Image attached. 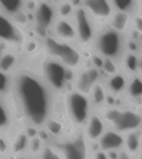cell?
<instances>
[{
	"mask_svg": "<svg viewBox=\"0 0 142 159\" xmlns=\"http://www.w3.org/2000/svg\"><path fill=\"white\" fill-rule=\"evenodd\" d=\"M140 154L142 155V142H141V144H140Z\"/></svg>",
	"mask_w": 142,
	"mask_h": 159,
	"instance_id": "obj_38",
	"label": "cell"
},
{
	"mask_svg": "<svg viewBox=\"0 0 142 159\" xmlns=\"http://www.w3.org/2000/svg\"><path fill=\"white\" fill-rule=\"evenodd\" d=\"M55 37L58 40L70 43L77 42V34L73 22L69 19L58 18L56 20L53 27Z\"/></svg>",
	"mask_w": 142,
	"mask_h": 159,
	"instance_id": "obj_17",
	"label": "cell"
},
{
	"mask_svg": "<svg viewBox=\"0 0 142 159\" xmlns=\"http://www.w3.org/2000/svg\"><path fill=\"white\" fill-rule=\"evenodd\" d=\"M135 13L142 16V0H137V7Z\"/></svg>",
	"mask_w": 142,
	"mask_h": 159,
	"instance_id": "obj_36",
	"label": "cell"
},
{
	"mask_svg": "<svg viewBox=\"0 0 142 159\" xmlns=\"http://www.w3.org/2000/svg\"><path fill=\"white\" fill-rule=\"evenodd\" d=\"M132 30L142 36V16L134 13L132 17Z\"/></svg>",
	"mask_w": 142,
	"mask_h": 159,
	"instance_id": "obj_31",
	"label": "cell"
},
{
	"mask_svg": "<svg viewBox=\"0 0 142 159\" xmlns=\"http://www.w3.org/2000/svg\"><path fill=\"white\" fill-rule=\"evenodd\" d=\"M101 70L103 74L107 75V77H109L119 73L121 71L122 69L121 63L116 61L109 58H103Z\"/></svg>",
	"mask_w": 142,
	"mask_h": 159,
	"instance_id": "obj_22",
	"label": "cell"
},
{
	"mask_svg": "<svg viewBox=\"0 0 142 159\" xmlns=\"http://www.w3.org/2000/svg\"><path fill=\"white\" fill-rule=\"evenodd\" d=\"M136 75L142 80V53L138 57V61H137L136 66Z\"/></svg>",
	"mask_w": 142,
	"mask_h": 159,
	"instance_id": "obj_34",
	"label": "cell"
},
{
	"mask_svg": "<svg viewBox=\"0 0 142 159\" xmlns=\"http://www.w3.org/2000/svg\"><path fill=\"white\" fill-rule=\"evenodd\" d=\"M140 109H141V112H142V104H141V106H140Z\"/></svg>",
	"mask_w": 142,
	"mask_h": 159,
	"instance_id": "obj_39",
	"label": "cell"
},
{
	"mask_svg": "<svg viewBox=\"0 0 142 159\" xmlns=\"http://www.w3.org/2000/svg\"><path fill=\"white\" fill-rule=\"evenodd\" d=\"M81 5L92 18L97 31L107 27L115 12L111 0H82Z\"/></svg>",
	"mask_w": 142,
	"mask_h": 159,
	"instance_id": "obj_9",
	"label": "cell"
},
{
	"mask_svg": "<svg viewBox=\"0 0 142 159\" xmlns=\"http://www.w3.org/2000/svg\"><path fill=\"white\" fill-rule=\"evenodd\" d=\"M40 159H63V157L57 148L45 145L40 152Z\"/></svg>",
	"mask_w": 142,
	"mask_h": 159,
	"instance_id": "obj_27",
	"label": "cell"
},
{
	"mask_svg": "<svg viewBox=\"0 0 142 159\" xmlns=\"http://www.w3.org/2000/svg\"><path fill=\"white\" fill-rule=\"evenodd\" d=\"M44 44L50 58L58 61L70 70L76 72L86 66L84 52L74 43L63 42L55 37H47Z\"/></svg>",
	"mask_w": 142,
	"mask_h": 159,
	"instance_id": "obj_4",
	"label": "cell"
},
{
	"mask_svg": "<svg viewBox=\"0 0 142 159\" xmlns=\"http://www.w3.org/2000/svg\"><path fill=\"white\" fill-rule=\"evenodd\" d=\"M72 70L57 60L48 58L42 64L43 80L52 89L57 93H66L70 81H73Z\"/></svg>",
	"mask_w": 142,
	"mask_h": 159,
	"instance_id": "obj_6",
	"label": "cell"
},
{
	"mask_svg": "<svg viewBox=\"0 0 142 159\" xmlns=\"http://www.w3.org/2000/svg\"><path fill=\"white\" fill-rule=\"evenodd\" d=\"M108 129L102 115L93 110L83 128V133L90 143H97L101 137Z\"/></svg>",
	"mask_w": 142,
	"mask_h": 159,
	"instance_id": "obj_13",
	"label": "cell"
},
{
	"mask_svg": "<svg viewBox=\"0 0 142 159\" xmlns=\"http://www.w3.org/2000/svg\"><path fill=\"white\" fill-rule=\"evenodd\" d=\"M17 159H35L33 158L32 157H27V156H23V155H21L17 157Z\"/></svg>",
	"mask_w": 142,
	"mask_h": 159,
	"instance_id": "obj_37",
	"label": "cell"
},
{
	"mask_svg": "<svg viewBox=\"0 0 142 159\" xmlns=\"http://www.w3.org/2000/svg\"><path fill=\"white\" fill-rule=\"evenodd\" d=\"M63 159H90V143L82 129H77L57 148Z\"/></svg>",
	"mask_w": 142,
	"mask_h": 159,
	"instance_id": "obj_7",
	"label": "cell"
},
{
	"mask_svg": "<svg viewBox=\"0 0 142 159\" xmlns=\"http://www.w3.org/2000/svg\"><path fill=\"white\" fill-rule=\"evenodd\" d=\"M73 78V89L89 95L92 88L102 81V70L94 65L85 66L76 71Z\"/></svg>",
	"mask_w": 142,
	"mask_h": 159,
	"instance_id": "obj_10",
	"label": "cell"
},
{
	"mask_svg": "<svg viewBox=\"0 0 142 159\" xmlns=\"http://www.w3.org/2000/svg\"><path fill=\"white\" fill-rule=\"evenodd\" d=\"M9 151V146L7 144L6 139L0 136V155L1 154H7Z\"/></svg>",
	"mask_w": 142,
	"mask_h": 159,
	"instance_id": "obj_32",
	"label": "cell"
},
{
	"mask_svg": "<svg viewBox=\"0 0 142 159\" xmlns=\"http://www.w3.org/2000/svg\"><path fill=\"white\" fill-rule=\"evenodd\" d=\"M75 6L71 1H63L61 2L57 7V14L59 16V18H65V19H69L70 17L73 16L74 13Z\"/></svg>",
	"mask_w": 142,
	"mask_h": 159,
	"instance_id": "obj_26",
	"label": "cell"
},
{
	"mask_svg": "<svg viewBox=\"0 0 142 159\" xmlns=\"http://www.w3.org/2000/svg\"><path fill=\"white\" fill-rule=\"evenodd\" d=\"M115 11L135 13L137 7V0H111Z\"/></svg>",
	"mask_w": 142,
	"mask_h": 159,
	"instance_id": "obj_23",
	"label": "cell"
},
{
	"mask_svg": "<svg viewBox=\"0 0 142 159\" xmlns=\"http://www.w3.org/2000/svg\"><path fill=\"white\" fill-rule=\"evenodd\" d=\"M65 105L67 116L77 129H83L85 124L93 112L89 95L77 89L66 92Z\"/></svg>",
	"mask_w": 142,
	"mask_h": 159,
	"instance_id": "obj_5",
	"label": "cell"
},
{
	"mask_svg": "<svg viewBox=\"0 0 142 159\" xmlns=\"http://www.w3.org/2000/svg\"><path fill=\"white\" fill-rule=\"evenodd\" d=\"M11 80L8 78L7 73L0 70V94H5L11 89Z\"/></svg>",
	"mask_w": 142,
	"mask_h": 159,
	"instance_id": "obj_30",
	"label": "cell"
},
{
	"mask_svg": "<svg viewBox=\"0 0 142 159\" xmlns=\"http://www.w3.org/2000/svg\"><path fill=\"white\" fill-rule=\"evenodd\" d=\"M108 94L104 82L100 81L95 85L89 94V99L93 110H99L108 104Z\"/></svg>",
	"mask_w": 142,
	"mask_h": 159,
	"instance_id": "obj_19",
	"label": "cell"
},
{
	"mask_svg": "<svg viewBox=\"0 0 142 159\" xmlns=\"http://www.w3.org/2000/svg\"><path fill=\"white\" fill-rule=\"evenodd\" d=\"M22 40V32L12 21V17L0 12V41L16 44L20 43Z\"/></svg>",
	"mask_w": 142,
	"mask_h": 159,
	"instance_id": "obj_14",
	"label": "cell"
},
{
	"mask_svg": "<svg viewBox=\"0 0 142 159\" xmlns=\"http://www.w3.org/2000/svg\"><path fill=\"white\" fill-rule=\"evenodd\" d=\"M129 77L123 70L114 75L107 77L106 80L103 82L109 96L108 99L112 98L116 101L117 99L124 98L129 82Z\"/></svg>",
	"mask_w": 142,
	"mask_h": 159,
	"instance_id": "obj_12",
	"label": "cell"
},
{
	"mask_svg": "<svg viewBox=\"0 0 142 159\" xmlns=\"http://www.w3.org/2000/svg\"><path fill=\"white\" fill-rule=\"evenodd\" d=\"M142 142V129L130 132L125 134L124 149L133 157L140 154V148Z\"/></svg>",
	"mask_w": 142,
	"mask_h": 159,
	"instance_id": "obj_20",
	"label": "cell"
},
{
	"mask_svg": "<svg viewBox=\"0 0 142 159\" xmlns=\"http://www.w3.org/2000/svg\"><path fill=\"white\" fill-rule=\"evenodd\" d=\"M42 140L39 137H33L29 140V144H28V150L31 152L32 154L39 153L42 151Z\"/></svg>",
	"mask_w": 142,
	"mask_h": 159,
	"instance_id": "obj_29",
	"label": "cell"
},
{
	"mask_svg": "<svg viewBox=\"0 0 142 159\" xmlns=\"http://www.w3.org/2000/svg\"><path fill=\"white\" fill-rule=\"evenodd\" d=\"M34 19L37 30L46 33L52 28L57 20V10L47 1H40L35 9Z\"/></svg>",
	"mask_w": 142,
	"mask_h": 159,
	"instance_id": "obj_11",
	"label": "cell"
},
{
	"mask_svg": "<svg viewBox=\"0 0 142 159\" xmlns=\"http://www.w3.org/2000/svg\"><path fill=\"white\" fill-rule=\"evenodd\" d=\"M10 112L7 104L0 98V131H2L9 126Z\"/></svg>",
	"mask_w": 142,
	"mask_h": 159,
	"instance_id": "obj_28",
	"label": "cell"
},
{
	"mask_svg": "<svg viewBox=\"0 0 142 159\" xmlns=\"http://www.w3.org/2000/svg\"><path fill=\"white\" fill-rule=\"evenodd\" d=\"M17 63V57L12 52H5L0 57V70L4 73L9 72Z\"/></svg>",
	"mask_w": 142,
	"mask_h": 159,
	"instance_id": "obj_24",
	"label": "cell"
},
{
	"mask_svg": "<svg viewBox=\"0 0 142 159\" xmlns=\"http://www.w3.org/2000/svg\"><path fill=\"white\" fill-rule=\"evenodd\" d=\"M133 14L122 11H115L110 18L107 27L121 34L126 36L132 30Z\"/></svg>",
	"mask_w": 142,
	"mask_h": 159,
	"instance_id": "obj_18",
	"label": "cell"
},
{
	"mask_svg": "<svg viewBox=\"0 0 142 159\" xmlns=\"http://www.w3.org/2000/svg\"><path fill=\"white\" fill-rule=\"evenodd\" d=\"M99 149L104 152H119L124 149L125 135L113 129H107L97 143Z\"/></svg>",
	"mask_w": 142,
	"mask_h": 159,
	"instance_id": "obj_15",
	"label": "cell"
},
{
	"mask_svg": "<svg viewBox=\"0 0 142 159\" xmlns=\"http://www.w3.org/2000/svg\"><path fill=\"white\" fill-rule=\"evenodd\" d=\"M40 1H47V0H40Z\"/></svg>",
	"mask_w": 142,
	"mask_h": 159,
	"instance_id": "obj_40",
	"label": "cell"
},
{
	"mask_svg": "<svg viewBox=\"0 0 142 159\" xmlns=\"http://www.w3.org/2000/svg\"><path fill=\"white\" fill-rule=\"evenodd\" d=\"M77 34V42L81 47L92 48L97 33L96 25L82 5L75 8L72 16Z\"/></svg>",
	"mask_w": 142,
	"mask_h": 159,
	"instance_id": "obj_8",
	"label": "cell"
},
{
	"mask_svg": "<svg viewBox=\"0 0 142 159\" xmlns=\"http://www.w3.org/2000/svg\"><path fill=\"white\" fill-rule=\"evenodd\" d=\"M92 159H110L108 153L107 152H104L98 149L97 151H95L92 155Z\"/></svg>",
	"mask_w": 142,
	"mask_h": 159,
	"instance_id": "obj_33",
	"label": "cell"
},
{
	"mask_svg": "<svg viewBox=\"0 0 142 159\" xmlns=\"http://www.w3.org/2000/svg\"><path fill=\"white\" fill-rule=\"evenodd\" d=\"M11 89L15 99L27 122L33 127L47 124L53 107L52 89L43 78L28 70L16 73L12 81Z\"/></svg>",
	"mask_w": 142,
	"mask_h": 159,
	"instance_id": "obj_1",
	"label": "cell"
},
{
	"mask_svg": "<svg viewBox=\"0 0 142 159\" xmlns=\"http://www.w3.org/2000/svg\"><path fill=\"white\" fill-rule=\"evenodd\" d=\"M26 0H0V12L10 17H15L22 12Z\"/></svg>",
	"mask_w": 142,
	"mask_h": 159,
	"instance_id": "obj_21",
	"label": "cell"
},
{
	"mask_svg": "<svg viewBox=\"0 0 142 159\" xmlns=\"http://www.w3.org/2000/svg\"><path fill=\"white\" fill-rule=\"evenodd\" d=\"M108 129L122 134L142 129V112L140 109L122 104H107L99 110Z\"/></svg>",
	"mask_w": 142,
	"mask_h": 159,
	"instance_id": "obj_2",
	"label": "cell"
},
{
	"mask_svg": "<svg viewBox=\"0 0 142 159\" xmlns=\"http://www.w3.org/2000/svg\"><path fill=\"white\" fill-rule=\"evenodd\" d=\"M28 144H29V139L27 134L21 133L14 139V142L12 145V152L16 154L22 153L23 152L27 151L28 149Z\"/></svg>",
	"mask_w": 142,
	"mask_h": 159,
	"instance_id": "obj_25",
	"label": "cell"
},
{
	"mask_svg": "<svg viewBox=\"0 0 142 159\" xmlns=\"http://www.w3.org/2000/svg\"><path fill=\"white\" fill-rule=\"evenodd\" d=\"M117 159H135V157H133L130 154L128 153L125 149H122L119 152V156Z\"/></svg>",
	"mask_w": 142,
	"mask_h": 159,
	"instance_id": "obj_35",
	"label": "cell"
},
{
	"mask_svg": "<svg viewBox=\"0 0 142 159\" xmlns=\"http://www.w3.org/2000/svg\"><path fill=\"white\" fill-rule=\"evenodd\" d=\"M123 99L127 102V105L130 104L131 107L140 109L142 104V80L137 75L129 77L126 91Z\"/></svg>",
	"mask_w": 142,
	"mask_h": 159,
	"instance_id": "obj_16",
	"label": "cell"
},
{
	"mask_svg": "<svg viewBox=\"0 0 142 159\" xmlns=\"http://www.w3.org/2000/svg\"><path fill=\"white\" fill-rule=\"evenodd\" d=\"M92 48L94 54L121 63L128 52L127 37L106 27L97 31Z\"/></svg>",
	"mask_w": 142,
	"mask_h": 159,
	"instance_id": "obj_3",
	"label": "cell"
}]
</instances>
